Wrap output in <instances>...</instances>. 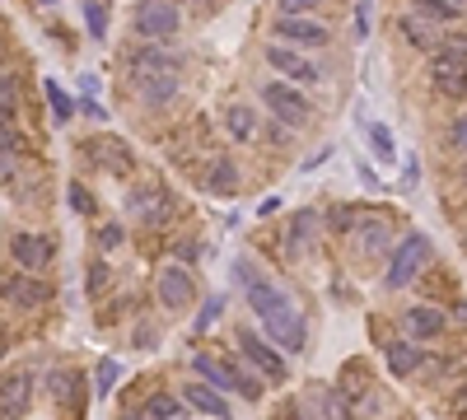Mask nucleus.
I'll return each instance as SVG.
<instances>
[{"label": "nucleus", "instance_id": "nucleus-38", "mask_svg": "<svg viewBox=\"0 0 467 420\" xmlns=\"http://www.w3.org/2000/svg\"><path fill=\"white\" fill-rule=\"evenodd\" d=\"M0 103H5V122H14V75H5V89H0Z\"/></svg>", "mask_w": 467, "mask_h": 420}, {"label": "nucleus", "instance_id": "nucleus-12", "mask_svg": "<svg viewBox=\"0 0 467 420\" xmlns=\"http://www.w3.org/2000/svg\"><path fill=\"white\" fill-rule=\"evenodd\" d=\"M10 257H14L23 271H42V266L51 262V238L19 229V234H10Z\"/></svg>", "mask_w": 467, "mask_h": 420}, {"label": "nucleus", "instance_id": "nucleus-30", "mask_svg": "<svg viewBox=\"0 0 467 420\" xmlns=\"http://www.w3.org/2000/svg\"><path fill=\"white\" fill-rule=\"evenodd\" d=\"M369 145H374V154H378V159H388V163H393V135H388V126L369 122Z\"/></svg>", "mask_w": 467, "mask_h": 420}, {"label": "nucleus", "instance_id": "nucleus-1", "mask_svg": "<svg viewBox=\"0 0 467 420\" xmlns=\"http://www.w3.org/2000/svg\"><path fill=\"white\" fill-rule=\"evenodd\" d=\"M126 75H131V84H135V98H141L145 107H169V103L178 98V89H182L178 56H173L169 47H159V42L135 47V51L126 56Z\"/></svg>", "mask_w": 467, "mask_h": 420}, {"label": "nucleus", "instance_id": "nucleus-24", "mask_svg": "<svg viewBox=\"0 0 467 420\" xmlns=\"http://www.w3.org/2000/svg\"><path fill=\"white\" fill-rule=\"evenodd\" d=\"M42 89H47V107H51V117H57V126H66V122L75 117V103H70V94L61 89L57 79H47Z\"/></svg>", "mask_w": 467, "mask_h": 420}, {"label": "nucleus", "instance_id": "nucleus-36", "mask_svg": "<svg viewBox=\"0 0 467 420\" xmlns=\"http://www.w3.org/2000/svg\"><path fill=\"white\" fill-rule=\"evenodd\" d=\"M117 243H122V224H103V229H98V247L113 252Z\"/></svg>", "mask_w": 467, "mask_h": 420}, {"label": "nucleus", "instance_id": "nucleus-4", "mask_svg": "<svg viewBox=\"0 0 467 420\" xmlns=\"http://www.w3.org/2000/svg\"><path fill=\"white\" fill-rule=\"evenodd\" d=\"M262 103H266L271 112H276V122H281V126H309V117H313L309 98L299 94V89H290L285 79L262 84Z\"/></svg>", "mask_w": 467, "mask_h": 420}, {"label": "nucleus", "instance_id": "nucleus-39", "mask_svg": "<svg viewBox=\"0 0 467 420\" xmlns=\"http://www.w3.org/2000/svg\"><path fill=\"white\" fill-rule=\"evenodd\" d=\"M453 145H462V150H467V117H458V122H453Z\"/></svg>", "mask_w": 467, "mask_h": 420}, {"label": "nucleus", "instance_id": "nucleus-31", "mask_svg": "<svg viewBox=\"0 0 467 420\" xmlns=\"http://www.w3.org/2000/svg\"><path fill=\"white\" fill-rule=\"evenodd\" d=\"M85 23H89V33H94V38H103V33H107V10L98 5V0H89V5H85Z\"/></svg>", "mask_w": 467, "mask_h": 420}, {"label": "nucleus", "instance_id": "nucleus-25", "mask_svg": "<svg viewBox=\"0 0 467 420\" xmlns=\"http://www.w3.org/2000/svg\"><path fill=\"white\" fill-rule=\"evenodd\" d=\"M79 374H70V369H61V374H51L47 378V392H51V397H57V402H79Z\"/></svg>", "mask_w": 467, "mask_h": 420}, {"label": "nucleus", "instance_id": "nucleus-19", "mask_svg": "<svg viewBox=\"0 0 467 420\" xmlns=\"http://www.w3.org/2000/svg\"><path fill=\"white\" fill-rule=\"evenodd\" d=\"M5 299H10V303H19V308H38V303H47V299H51V290H47V285H38V280H29V275H14L10 285H5Z\"/></svg>", "mask_w": 467, "mask_h": 420}, {"label": "nucleus", "instance_id": "nucleus-43", "mask_svg": "<svg viewBox=\"0 0 467 420\" xmlns=\"http://www.w3.org/2000/svg\"><path fill=\"white\" fill-rule=\"evenodd\" d=\"M122 420H154V415H150V406H141V411H126Z\"/></svg>", "mask_w": 467, "mask_h": 420}, {"label": "nucleus", "instance_id": "nucleus-3", "mask_svg": "<svg viewBox=\"0 0 467 420\" xmlns=\"http://www.w3.org/2000/svg\"><path fill=\"white\" fill-rule=\"evenodd\" d=\"M425 262H430V238H421V234L402 238V243L393 247V262H388V275H383V285H388V290L411 285V280L421 275V266H425Z\"/></svg>", "mask_w": 467, "mask_h": 420}, {"label": "nucleus", "instance_id": "nucleus-8", "mask_svg": "<svg viewBox=\"0 0 467 420\" xmlns=\"http://www.w3.org/2000/svg\"><path fill=\"white\" fill-rule=\"evenodd\" d=\"M276 38L299 42V47H327V42H332L327 23L313 19V14H281V19H276Z\"/></svg>", "mask_w": 467, "mask_h": 420}, {"label": "nucleus", "instance_id": "nucleus-28", "mask_svg": "<svg viewBox=\"0 0 467 420\" xmlns=\"http://www.w3.org/2000/svg\"><path fill=\"white\" fill-rule=\"evenodd\" d=\"M145 406H150V415H154V420H178V415H182L178 397H169V392H154V397H150Z\"/></svg>", "mask_w": 467, "mask_h": 420}, {"label": "nucleus", "instance_id": "nucleus-45", "mask_svg": "<svg viewBox=\"0 0 467 420\" xmlns=\"http://www.w3.org/2000/svg\"><path fill=\"white\" fill-rule=\"evenodd\" d=\"M38 5H51V0H38Z\"/></svg>", "mask_w": 467, "mask_h": 420}, {"label": "nucleus", "instance_id": "nucleus-6", "mask_svg": "<svg viewBox=\"0 0 467 420\" xmlns=\"http://www.w3.org/2000/svg\"><path fill=\"white\" fill-rule=\"evenodd\" d=\"M191 369H197L206 383H215L219 392H243V402H257V397H262L257 378H243L238 369H229V364H219V359H210V355H197V359H191Z\"/></svg>", "mask_w": 467, "mask_h": 420}, {"label": "nucleus", "instance_id": "nucleus-26", "mask_svg": "<svg viewBox=\"0 0 467 420\" xmlns=\"http://www.w3.org/2000/svg\"><path fill=\"white\" fill-rule=\"evenodd\" d=\"M122 378V364L117 359H98V374H94V397H107Z\"/></svg>", "mask_w": 467, "mask_h": 420}, {"label": "nucleus", "instance_id": "nucleus-18", "mask_svg": "<svg viewBox=\"0 0 467 420\" xmlns=\"http://www.w3.org/2000/svg\"><path fill=\"white\" fill-rule=\"evenodd\" d=\"M425 364V350H416V341H393L388 346V369L393 378H411Z\"/></svg>", "mask_w": 467, "mask_h": 420}, {"label": "nucleus", "instance_id": "nucleus-40", "mask_svg": "<svg viewBox=\"0 0 467 420\" xmlns=\"http://www.w3.org/2000/svg\"><path fill=\"white\" fill-rule=\"evenodd\" d=\"M453 411H458V415H467V383L453 392Z\"/></svg>", "mask_w": 467, "mask_h": 420}, {"label": "nucleus", "instance_id": "nucleus-33", "mask_svg": "<svg viewBox=\"0 0 467 420\" xmlns=\"http://www.w3.org/2000/svg\"><path fill=\"white\" fill-rule=\"evenodd\" d=\"M107 275H113V271H107L103 262H89V271H85V290H89V294L107 290Z\"/></svg>", "mask_w": 467, "mask_h": 420}, {"label": "nucleus", "instance_id": "nucleus-44", "mask_svg": "<svg viewBox=\"0 0 467 420\" xmlns=\"http://www.w3.org/2000/svg\"><path fill=\"white\" fill-rule=\"evenodd\" d=\"M453 322H458V327H467V303H458V308H453Z\"/></svg>", "mask_w": 467, "mask_h": 420}, {"label": "nucleus", "instance_id": "nucleus-11", "mask_svg": "<svg viewBox=\"0 0 467 420\" xmlns=\"http://www.w3.org/2000/svg\"><path fill=\"white\" fill-rule=\"evenodd\" d=\"M262 322H266V336H271L276 346H285V350H304V318L294 313V303L276 308V313H266Z\"/></svg>", "mask_w": 467, "mask_h": 420}, {"label": "nucleus", "instance_id": "nucleus-17", "mask_svg": "<svg viewBox=\"0 0 467 420\" xmlns=\"http://www.w3.org/2000/svg\"><path fill=\"white\" fill-rule=\"evenodd\" d=\"M355 238H360V252H378L383 243L393 238V224L383 219V215H355Z\"/></svg>", "mask_w": 467, "mask_h": 420}, {"label": "nucleus", "instance_id": "nucleus-29", "mask_svg": "<svg viewBox=\"0 0 467 420\" xmlns=\"http://www.w3.org/2000/svg\"><path fill=\"white\" fill-rule=\"evenodd\" d=\"M313 224H318V215H313V210H299V215H294V224H290V243H294V247H304V243H309V234H313Z\"/></svg>", "mask_w": 467, "mask_h": 420}, {"label": "nucleus", "instance_id": "nucleus-42", "mask_svg": "<svg viewBox=\"0 0 467 420\" xmlns=\"http://www.w3.org/2000/svg\"><path fill=\"white\" fill-rule=\"evenodd\" d=\"M350 219H355V210H337V215H332V229H346Z\"/></svg>", "mask_w": 467, "mask_h": 420}, {"label": "nucleus", "instance_id": "nucleus-14", "mask_svg": "<svg viewBox=\"0 0 467 420\" xmlns=\"http://www.w3.org/2000/svg\"><path fill=\"white\" fill-rule=\"evenodd\" d=\"M126 210H131L135 219H145V224H159L163 215L173 210V196L159 191V187H135V191L126 196Z\"/></svg>", "mask_w": 467, "mask_h": 420}, {"label": "nucleus", "instance_id": "nucleus-16", "mask_svg": "<svg viewBox=\"0 0 467 420\" xmlns=\"http://www.w3.org/2000/svg\"><path fill=\"white\" fill-rule=\"evenodd\" d=\"M182 397L197 406V411H206V415H215V420H229V402H225V392H219L215 383H187L182 387Z\"/></svg>", "mask_w": 467, "mask_h": 420}, {"label": "nucleus", "instance_id": "nucleus-20", "mask_svg": "<svg viewBox=\"0 0 467 420\" xmlns=\"http://www.w3.org/2000/svg\"><path fill=\"white\" fill-rule=\"evenodd\" d=\"M434 19H425L421 10L416 14H402V33H406V42L416 47V51H439V42H434V28H430Z\"/></svg>", "mask_w": 467, "mask_h": 420}, {"label": "nucleus", "instance_id": "nucleus-21", "mask_svg": "<svg viewBox=\"0 0 467 420\" xmlns=\"http://www.w3.org/2000/svg\"><path fill=\"white\" fill-rule=\"evenodd\" d=\"M234 187H238V168H234L229 159H210V168H206V191L229 196Z\"/></svg>", "mask_w": 467, "mask_h": 420}, {"label": "nucleus", "instance_id": "nucleus-13", "mask_svg": "<svg viewBox=\"0 0 467 420\" xmlns=\"http://www.w3.org/2000/svg\"><path fill=\"white\" fill-rule=\"evenodd\" d=\"M266 61H271V70H276L281 79H294V84H318V66L309 61V56H299V51L281 47V42L266 51Z\"/></svg>", "mask_w": 467, "mask_h": 420}, {"label": "nucleus", "instance_id": "nucleus-15", "mask_svg": "<svg viewBox=\"0 0 467 420\" xmlns=\"http://www.w3.org/2000/svg\"><path fill=\"white\" fill-rule=\"evenodd\" d=\"M444 313H439V308H406V313H402V327H406V336H411V341H430V336H439V331H444Z\"/></svg>", "mask_w": 467, "mask_h": 420}, {"label": "nucleus", "instance_id": "nucleus-32", "mask_svg": "<svg viewBox=\"0 0 467 420\" xmlns=\"http://www.w3.org/2000/svg\"><path fill=\"white\" fill-rule=\"evenodd\" d=\"M66 196H70V206H75L79 215H89V210H94V196H89V187H85V182H70V187H66Z\"/></svg>", "mask_w": 467, "mask_h": 420}, {"label": "nucleus", "instance_id": "nucleus-35", "mask_svg": "<svg viewBox=\"0 0 467 420\" xmlns=\"http://www.w3.org/2000/svg\"><path fill=\"white\" fill-rule=\"evenodd\" d=\"M219 303H225V299H219V294H210L206 299V308H201V313H197V331H206L215 318H219Z\"/></svg>", "mask_w": 467, "mask_h": 420}, {"label": "nucleus", "instance_id": "nucleus-2", "mask_svg": "<svg viewBox=\"0 0 467 420\" xmlns=\"http://www.w3.org/2000/svg\"><path fill=\"white\" fill-rule=\"evenodd\" d=\"M430 79L439 84V94L462 98L467 94V42H449L430 56Z\"/></svg>", "mask_w": 467, "mask_h": 420}, {"label": "nucleus", "instance_id": "nucleus-5", "mask_svg": "<svg viewBox=\"0 0 467 420\" xmlns=\"http://www.w3.org/2000/svg\"><path fill=\"white\" fill-rule=\"evenodd\" d=\"M178 23H182L178 0H141V10H135V33H141V38H154V42L173 38Z\"/></svg>", "mask_w": 467, "mask_h": 420}, {"label": "nucleus", "instance_id": "nucleus-37", "mask_svg": "<svg viewBox=\"0 0 467 420\" xmlns=\"http://www.w3.org/2000/svg\"><path fill=\"white\" fill-rule=\"evenodd\" d=\"M327 415H332V420H350V406L341 402V392H327Z\"/></svg>", "mask_w": 467, "mask_h": 420}, {"label": "nucleus", "instance_id": "nucleus-22", "mask_svg": "<svg viewBox=\"0 0 467 420\" xmlns=\"http://www.w3.org/2000/svg\"><path fill=\"white\" fill-rule=\"evenodd\" d=\"M23 406H29V374H10V378H5V402H0V411H5V420H19Z\"/></svg>", "mask_w": 467, "mask_h": 420}, {"label": "nucleus", "instance_id": "nucleus-10", "mask_svg": "<svg viewBox=\"0 0 467 420\" xmlns=\"http://www.w3.org/2000/svg\"><path fill=\"white\" fill-rule=\"evenodd\" d=\"M85 154H89L94 163H103L107 173H131V168H135L131 145H126V140H117V135H94V140H85Z\"/></svg>", "mask_w": 467, "mask_h": 420}, {"label": "nucleus", "instance_id": "nucleus-23", "mask_svg": "<svg viewBox=\"0 0 467 420\" xmlns=\"http://www.w3.org/2000/svg\"><path fill=\"white\" fill-rule=\"evenodd\" d=\"M225 131H229L234 140H253V135H257V117H253V107L234 103V107H229V117H225Z\"/></svg>", "mask_w": 467, "mask_h": 420}, {"label": "nucleus", "instance_id": "nucleus-27", "mask_svg": "<svg viewBox=\"0 0 467 420\" xmlns=\"http://www.w3.org/2000/svg\"><path fill=\"white\" fill-rule=\"evenodd\" d=\"M416 10H421L425 19H434V23H453V19H458L453 0H416Z\"/></svg>", "mask_w": 467, "mask_h": 420}, {"label": "nucleus", "instance_id": "nucleus-46", "mask_svg": "<svg viewBox=\"0 0 467 420\" xmlns=\"http://www.w3.org/2000/svg\"><path fill=\"white\" fill-rule=\"evenodd\" d=\"M458 5H467V0H458Z\"/></svg>", "mask_w": 467, "mask_h": 420}, {"label": "nucleus", "instance_id": "nucleus-9", "mask_svg": "<svg viewBox=\"0 0 467 420\" xmlns=\"http://www.w3.org/2000/svg\"><path fill=\"white\" fill-rule=\"evenodd\" d=\"M238 350H243V359H253L266 378H285V359H281L276 341H266V336H257V331L243 327V331H238Z\"/></svg>", "mask_w": 467, "mask_h": 420}, {"label": "nucleus", "instance_id": "nucleus-7", "mask_svg": "<svg viewBox=\"0 0 467 420\" xmlns=\"http://www.w3.org/2000/svg\"><path fill=\"white\" fill-rule=\"evenodd\" d=\"M154 290H159V303L169 308V313H182V308H187L191 299H197V280H191V271H187V266H178V262H173V266H163V271H159V285H154Z\"/></svg>", "mask_w": 467, "mask_h": 420}, {"label": "nucleus", "instance_id": "nucleus-41", "mask_svg": "<svg viewBox=\"0 0 467 420\" xmlns=\"http://www.w3.org/2000/svg\"><path fill=\"white\" fill-rule=\"evenodd\" d=\"M85 107H89V117H94V122H107V107H103V103H94V98H89Z\"/></svg>", "mask_w": 467, "mask_h": 420}, {"label": "nucleus", "instance_id": "nucleus-34", "mask_svg": "<svg viewBox=\"0 0 467 420\" xmlns=\"http://www.w3.org/2000/svg\"><path fill=\"white\" fill-rule=\"evenodd\" d=\"M322 0H276V10L281 14H318Z\"/></svg>", "mask_w": 467, "mask_h": 420}]
</instances>
